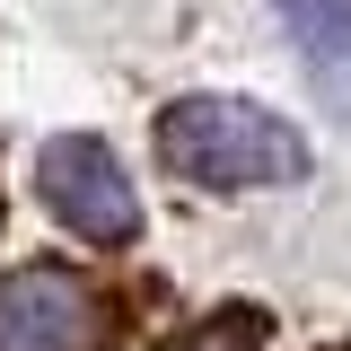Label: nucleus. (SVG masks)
Returning a JSON list of instances; mask_svg holds the SVG:
<instances>
[{"label":"nucleus","instance_id":"2","mask_svg":"<svg viewBox=\"0 0 351 351\" xmlns=\"http://www.w3.org/2000/svg\"><path fill=\"white\" fill-rule=\"evenodd\" d=\"M36 193H44V211L62 219L71 237H88V246H141V184L123 176V158H114L97 132L44 141Z\"/></svg>","mask_w":351,"mask_h":351},{"label":"nucleus","instance_id":"4","mask_svg":"<svg viewBox=\"0 0 351 351\" xmlns=\"http://www.w3.org/2000/svg\"><path fill=\"white\" fill-rule=\"evenodd\" d=\"M281 27L299 44L307 88L334 114H351V0H281Z\"/></svg>","mask_w":351,"mask_h":351},{"label":"nucleus","instance_id":"5","mask_svg":"<svg viewBox=\"0 0 351 351\" xmlns=\"http://www.w3.org/2000/svg\"><path fill=\"white\" fill-rule=\"evenodd\" d=\"M193 351H255V325H246V316H228V334H219V343H211V334H202V343H193Z\"/></svg>","mask_w":351,"mask_h":351},{"label":"nucleus","instance_id":"3","mask_svg":"<svg viewBox=\"0 0 351 351\" xmlns=\"http://www.w3.org/2000/svg\"><path fill=\"white\" fill-rule=\"evenodd\" d=\"M0 351H88V290L62 263L0 272Z\"/></svg>","mask_w":351,"mask_h":351},{"label":"nucleus","instance_id":"1","mask_svg":"<svg viewBox=\"0 0 351 351\" xmlns=\"http://www.w3.org/2000/svg\"><path fill=\"white\" fill-rule=\"evenodd\" d=\"M158 167L202 184V193H281V184H307V141L290 114H272L255 97H176L158 114Z\"/></svg>","mask_w":351,"mask_h":351}]
</instances>
